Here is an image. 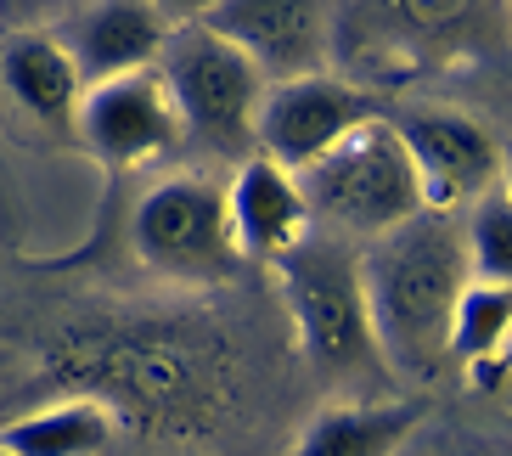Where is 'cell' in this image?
<instances>
[{
    "label": "cell",
    "instance_id": "6da1fadb",
    "mask_svg": "<svg viewBox=\"0 0 512 456\" xmlns=\"http://www.w3.org/2000/svg\"><path fill=\"white\" fill-rule=\"evenodd\" d=\"M361 282L372 333L389 372L434 378L451 361V316L467 293V237L462 214L422 209L400 231L361 248Z\"/></svg>",
    "mask_w": 512,
    "mask_h": 456
},
{
    "label": "cell",
    "instance_id": "7a4b0ae2",
    "mask_svg": "<svg viewBox=\"0 0 512 456\" xmlns=\"http://www.w3.org/2000/svg\"><path fill=\"white\" fill-rule=\"evenodd\" d=\"M282 304L293 316L304 355L327 372H389L383 350L372 333L366 310V282H361V254L338 237H304L293 254L271 265Z\"/></svg>",
    "mask_w": 512,
    "mask_h": 456
},
{
    "label": "cell",
    "instance_id": "3957f363",
    "mask_svg": "<svg viewBox=\"0 0 512 456\" xmlns=\"http://www.w3.org/2000/svg\"><path fill=\"white\" fill-rule=\"evenodd\" d=\"M304 198H310V214H321L327 226L361 237V243H377L400 231L406 220H417L428 203H422V181H417V164H411L406 141L383 113L366 119L349 141L310 164L299 175Z\"/></svg>",
    "mask_w": 512,
    "mask_h": 456
},
{
    "label": "cell",
    "instance_id": "277c9868",
    "mask_svg": "<svg viewBox=\"0 0 512 456\" xmlns=\"http://www.w3.org/2000/svg\"><path fill=\"white\" fill-rule=\"evenodd\" d=\"M158 74H164L169 96H175L181 130L197 147L220 152L231 164L259 152V107H265L271 85L231 40H220L203 23H186V29L169 34Z\"/></svg>",
    "mask_w": 512,
    "mask_h": 456
},
{
    "label": "cell",
    "instance_id": "5b68a950",
    "mask_svg": "<svg viewBox=\"0 0 512 456\" xmlns=\"http://www.w3.org/2000/svg\"><path fill=\"white\" fill-rule=\"evenodd\" d=\"M130 237L141 265L181 288H220L242 265L226 186L209 175H164L158 186H147L130 214Z\"/></svg>",
    "mask_w": 512,
    "mask_h": 456
},
{
    "label": "cell",
    "instance_id": "8992f818",
    "mask_svg": "<svg viewBox=\"0 0 512 456\" xmlns=\"http://www.w3.org/2000/svg\"><path fill=\"white\" fill-rule=\"evenodd\" d=\"M389 124L406 141L411 164H417V181H422V203L434 214H467L479 198L496 192L501 141L473 113L417 102L406 113H394Z\"/></svg>",
    "mask_w": 512,
    "mask_h": 456
},
{
    "label": "cell",
    "instance_id": "52a82bcc",
    "mask_svg": "<svg viewBox=\"0 0 512 456\" xmlns=\"http://www.w3.org/2000/svg\"><path fill=\"white\" fill-rule=\"evenodd\" d=\"M197 23L231 40L265 74V85L327 74L332 29H338L332 6H316V0H220V6H203Z\"/></svg>",
    "mask_w": 512,
    "mask_h": 456
},
{
    "label": "cell",
    "instance_id": "ba28073f",
    "mask_svg": "<svg viewBox=\"0 0 512 456\" xmlns=\"http://www.w3.org/2000/svg\"><path fill=\"white\" fill-rule=\"evenodd\" d=\"M366 119H377V102L338 74H310L293 85H271L259 107V152L271 164L304 175L321 164L338 141H349Z\"/></svg>",
    "mask_w": 512,
    "mask_h": 456
},
{
    "label": "cell",
    "instance_id": "9c48e42d",
    "mask_svg": "<svg viewBox=\"0 0 512 456\" xmlns=\"http://www.w3.org/2000/svg\"><path fill=\"white\" fill-rule=\"evenodd\" d=\"M74 136L85 141L107 169L124 175V169H147V164H158L164 152H175L186 141V130H181V113H175V96H169L164 74L147 68V74L91 85L85 102H79Z\"/></svg>",
    "mask_w": 512,
    "mask_h": 456
},
{
    "label": "cell",
    "instance_id": "30bf717a",
    "mask_svg": "<svg viewBox=\"0 0 512 456\" xmlns=\"http://www.w3.org/2000/svg\"><path fill=\"white\" fill-rule=\"evenodd\" d=\"M226 203H231L237 254L259 259V265H276L282 254H293V248L310 237V226H316L299 175L271 164L265 152H254V158L237 164V175H231V186H226Z\"/></svg>",
    "mask_w": 512,
    "mask_h": 456
},
{
    "label": "cell",
    "instance_id": "8fae6325",
    "mask_svg": "<svg viewBox=\"0 0 512 456\" xmlns=\"http://www.w3.org/2000/svg\"><path fill=\"white\" fill-rule=\"evenodd\" d=\"M169 23L158 6H141V0H107L96 12H85L74 34V62H79V79L85 91L91 85H107V79H130V74H147L164 62L169 46Z\"/></svg>",
    "mask_w": 512,
    "mask_h": 456
},
{
    "label": "cell",
    "instance_id": "7c38bea8",
    "mask_svg": "<svg viewBox=\"0 0 512 456\" xmlns=\"http://www.w3.org/2000/svg\"><path fill=\"white\" fill-rule=\"evenodd\" d=\"M0 85L29 119H40L46 130L74 136L79 124V102H85V79H79V62L68 51V40L57 34H12L6 51H0Z\"/></svg>",
    "mask_w": 512,
    "mask_h": 456
},
{
    "label": "cell",
    "instance_id": "4fadbf2b",
    "mask_svg": "<svg viewBox=\"0 0 512 456\" xmlns=\"http://www.w3.org/2000/svg\"><path fill=\"white\" fill-rule=\"evenodd\" d=\"M417 400H372V406H327L310 417L293 456H394L417 434Z\"/></svg>",
    "mask_w": 512,
    "mask_h": 456
},
{
    "label": "cell",
    "instance_id": "5bb4252c",
    "mask_svg": "<svg viewBox=\"0 0 512 456\" xmlns=\"http://www.w3.org/2000/svg\"><path fill=\"white\" fill-rule=\"evenodd\" d=\"M107 440H113V411L96 395L57 400L0 428V445L12 456H102Z\"/></svg>",
    "mask_w": 512,
    "mask_h": 456
},
{
    "label": "cell",
    "instance_id": "9a60e30c",
    "mask_svg": "<svg viewBox=\"0 0 512 456\" xmlns=\"http://www.w3.org/2000/svg\"><path fill=\"white\" fill-rule=\"evenodd\" d=\"M507 350H512V288L467 282L451 316V361L473 383H490V372H501Z\"/></svg>",
    "mask_w": 512,
    "mask_h": 456
},
{
    "label": "cell",
    "instance_id": "2e32d148",
    "mask_svg": "<svg viewBox=\"0 0 512 456\" xmlns=\"http://www.w3.org/2000/svg\"><path fill=\"white\" fill-rule=\"evenodd\" d=\"M462 237H467V271H473V282L512 288V203L501 192L479 198L462 214Z\"/></svg>",
    "mask_w": 512,
    "mask_h": 456
},
{
    "label": "cell",
    "instance_id": "e0dca14e",
    "mask_svg": "<svg viewBox=\"0 0 512 456\" xmlns=\"http://www.w3.org/2000/svg\"><path fill=\"white\" fill-rule=\"evenodd\" d=\"M496 192L512 203V141H501V169H496Z\"/></svg>",
    "mask_w": 512,
    "mask_h": 456
},
{
    "label": "cell",
    "instance_id": "ac0fdd59",
    "mask_svg": "<svg viewBox=\"0 0 512 456\" xmlns=\"http://www.w3.org/2000/svg\"><path fill=\"white\" fill-rule=\"evenodd\" d=\"M0 456H12V451H6V445H0Z\"/></svg>",
    "mask_w": 512,
    "mask_h": 456
}]
</instances>
